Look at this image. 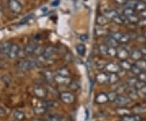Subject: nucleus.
<instances>
[{
	"instance_id": "1",
	"label": "nucleus",
	"mask_w": 146,
	"mask_h": 121,
	"mask_svg": "<svg viewBox=\"0 0 146 121\" xmlns=\"http://www.w3.org/2000/svg\"><path fill=\"white\" fill-rule=\"evenodd\" d=\"M17 67L21 71H27V70H30V69L36 68L37 63L35 62L34 60H31V59H22L18 62Z\"/></svg>"
},
{
	"instance_id": "2",
	"label": "nucleus",
	"mask_w": 146,
	"mask_h": 121,
	"mask_svg": "<svg viewBox=\"0 0 146 121\" xmlns=\"http://www.w3.org/2000/svg\"><path fill=\"white\" fill-rule=\"evenodd\" d=\"M7 4L11 11L15 14H19L22 11L23 6L19 0H8Z\"/></svg>"
},
{
	"instance_id": "3",
	"label": "nucleus",
	"mask_w": 146,
	"mask_h": 121,
	"mask_svg": "<svg viewBox=\"0 0 146 121\" xmlns=\"http://www.w3.org/2000/svg\"><path fill=\"white\" fill-rule=\"evenodd\" d=\"M56 51H57V49H56L55 47H54V46H48L47 47L44 49L42 55L46 60H48L50 58H52L53 56L54 55V54L56 53Z\"/></svg>"
},
{
	"instance_id": "4",
	"label": "nucleus",
	"mask_w": 146,
	"mask_h": 121,
	"mask_svg": "<svg viewBox=\"0 0 146 121\" xmlns=\"http://www.w3.org/2000/svg\"><path fill=\"white\" fill-rule=\"evenodd\" d=\"M60 99L66 104H72L75 102V96L70 92H63L59 95Z\"/></svg>"
},
{
	"instance_id": "5",
	"label": "nucleus",
	"mask_w": 146,
	"mask_h": 121,
	"mask_svg": "<svg viewBox=\"0 0 146 121\" xmlns=\"http://www.w3.org/2000/svg\"><path fill=\"white\" fill-rule=\"evenodd\" d=\"M131 99L127 96H123V95L118 94L116 98H115V102L116 105L120 106H124L129 104L131 102Z\"/></svg>"
},
{
	"instance_id": "6",
	"label": "nucleus",
	"mask_w": 146,
	"mask_h": 121,
	"mask_svg": "<svg viewBox=\"0 0 146 121\" xmlns=\"http://www.w3.org/2000/svg\"><path fill=\"white\" fill-rule=\"evenodd\" d=\"M19 53H20V47H19L18 44L12 43L10 49H9V51H8V53L7 55L8 58L13 59H16L18 56Z\"/></svg>"
},
{
	"instance_id": "7",
	"label": "nucleus",
	"mask_w": 146,
	"mask_h": 121,
	"mask_svg": "<svg viewBox=\"0 0 146 121\" xmlns=\"http://www.w3.org/2000/svg\"><path fill=\"white\" fill-rule=\"evenodd\" d=\"M33 93L37 98H45L47 96L46 90L41 85H36L33 89Z\"/></svg>"
},
{
	"instance_id": "8",
	"label": "nucleus",
	"mask_w": 146,
	"mask_h": 121,
	"mask_svg": "<svg viewBox=\"0 0 146 121\" xmlns=\"http://www.w3.org/2000/svg\"><path fill=\"white\" fill-rule=\"evenodd\" d=\"M106 70L109 72V73H119L120 72H122V68H120L119 65H118L115 63H107V64L105 67Z\"/></svg>"
},
{
	"instance_id": "9",
	"label": "nucleus",
	"mask_w": 146,
	"mask_h": 121,
	"mask_svg": "<svg viewBox=\"0 0 146 121\" xmlns=\"http://www.w3.org/2000/svg\"><path fill=\"white\" fill-rule=\"evenodd\" d=\"M54 81H55L58 84H60V85H67L70 84L72 80L69 76H63L57 75L54 76Z\"/></svg>"
},
{
	"instance_id": "10",
	"label": "nucleus",
	"mask_w": 146,
	"mask_h": 121,
	"mask_svg": "<svg viewBox=\"0 0 146 121\" xmlns=\"http://www.w3.org/2000/svg\"><path fill=\"white\" fill-rule=\"evenodd\" d=\"M96 80L101 84H106L109 83V75L106 72H101L96 76Z\"/></svg>"
},
{
	"instance_id": "11",
	"label": "nucleus",
	"mask_w": 146,
	"mask_h": 121,
	"mask_svg": "<svg viewBox=\"0 0 146 121\" xmlns=\"http://www.w3.org/2000/svg\"><path fill=\"white\" fill-rule=\"evenodd\" d=\"M37 43L34 42H30L29 43H27L25 45V47L24 48V51L26 55H31V54H33L36 48L37 47Z\"/></svg>"
},
{
	"instance_id": "12",
	"label": "nucleus",
	"mask_w": 146,
	"mask_h": 121,
	"mask_svg": "<svg viewBox=\"0 0 146 121\" xmlns=\"http://www.w3.org/2000/svg\"><path fill=\"white\" fill-rule=\"evenodd\" d=\"M110 22V20L106 17L103 14H101L96 17V20H95V23L98 26H102L103 27L105 25H106L108 23Z\"/></svg>"
},
{
	"instance_id": "13",
	"label": "nucleus",
	"mask_w": 146,
	"mask_h": 121,
	"mask_svg": "<svg viewBox=\"0 0 146 121\" xmlns=\"http://www.w3.org/2000/svg\"><path fill=\"white\" fill-rule=\"evenodd\" d=\"M129 56H130V51H128V50H127L126 48L123 47L119 51H117V57L121 60L127 59Z\"/></svg>"
},
{
	"instance_id": "14",
	"label": "nucleus",
	"mask_w": 146,
	"mask_h": 121,
	"mask_svg": "<svg viewBox=\"0 0 146 121\" xmlns=\"http://www.w3.org/2000/svg\"><path fill=\"white\" fill-rule=\"evenodd\" d=\"M122 121H142L141 117L138 114H128L121 117Z\"/></svg>"
},
{
	"instance_id": "15",
	"label": "nucleus",
	"mask_w": 146,
	"mask_h": 121,
	"mask_svg": "<svg viewBox=\"0 0 146 121\" xmlns=\"http://www.w3.org/2000/svg\"><path fill=\"white\" fill-rule=\"evenodd\" d=\"M126 91H127V97H129L131 100L136 99V98H138V93H137L136 89L135 87H129V86H127Z\"/></svg>"
},
{
	"instance_id": "16",
	"label": "nucleus",
	"mask_w": 146,
	"mask_h": 121,
	"mask_svg": "<svg viewBox=\"0 0 146 121\" xmlns=\"http://www.w3.org/2000/svg\"><path fill=\"white\" fill-rule=\"evenodd\" d=\"M108 102V97L107 94L105 93H100L99 94L97 95L95 98V102L98 104H104Z\"/></svg>"
},
{
	"instance_id": "17",
	"label": "nucleus",
	"mask_w": 146,
	"mask_h": 121,
	"mask_svg": "<svg viewBox=\"0 0 146 121\" xmlns=\"http://www.w3.org/2000/svg\"><path fill=\"white\" fill-rule=\"evenodd\" d=\"M11 44L12 43L9 42V41H5V42H3L2 43H0V53L7 55L9 51V49H10Z\"/></svg>"
},
{
	"instance_id": "18",
	"label": "nucleus",
	"mask_w": 146,
	"mask_h": 121,
	"mask_svg": "<svg viewBox=\"0 0 146 121\" xmlns=\"http://www.w3.org/2000/svg\"><path fill=\"white\" fill-rule=\"evenodd\" d=\"M130 57L131 58V59H133L135 61H138L143 57V54L141 53L140 49H135L130 52Z\"/></svg>"
},
{
	"instance_id": "19",
	"label": "nucleus",
	"mask_w": 146,
	"mask_h": 121,
	"mask_svg": "<svg viewBox=\"0 0 146 121\" xmlns=\"http://www.w3.org/2000/svg\"><path fill=\"white\" fill-rule=\"evenodd\" d=\"M42 76L48 82H53L54 80V76L50 70H46L42 72Z\"/></svg>"
},
{
	"instance_id": "20",
	"label": "nucleus",
	"mask_w": 146,
	"mask_h": 121,
	"mask_svg": "<svg viewBox=\"0 0 146 121\" xmlns=\"http://www.w3.org/2000/svg\"><path fill=\"white\" fill-rule=\"evenodd\" d=\"M103 15H104L106 17H107L110 21V20H112L114 17H115L116 16H118V15H119V13H118V12H117L115 10L110 9V10L105 11L104 12H103Z\"/></svg>"
},
{
	"instance_id": "21",
	"label": "nucleus",
	"mask_w": 146,
	"mask_h": 121,
	"mask_svg": "<svg viewBox=\"0 0 146 121\" xmlns=\"http://www.w3.org/2000/svg\"><path fill=\"white\" fill-rule=\"evenodd\" d=\"M106 45L108 46V47H117L118 46H119V42H117L116 40H115V38H113L112 37H110V36H108V37H106Z\"/></svg>"
},
{
	"instance_id": "22",
	"label": "nucleus",
	"mask_w": 146,
	"mask_h": 121,
	"mask_svg": "<svg viewBox=\"0 0 146 121\" xmlns=\"http://www.w3.org/2000/svg\"><path fill=\"white\" fill-rule=\"evenodd\" d=\"M76 49L77 53H78L80 56H84V55H85V52H86V47H85V45L83 44V43H80V44H78V45L76 46Z\"/></svg>"
},
{
	"instance_id": "23",
	"label": "nucleus",
	"mask_w": 146,
	"mask_h": 121,
	"mask_svg": "<svg viewBox=\"0 0 146 121\" xmlns=\"http://www.w3.org/2000/svg\"><path fill=\"white\" fill-rule=\"evenodd\" d=\"M46 119L47 121H61L62 116L57 114H49L46 116Z\"/></svg>"
},
{
	"instance_id": "24",
	"label": "nucleus",
	"mask_w": 146,
	"mask_h": 121,
	"mask_svg": "<svg viewBox=\"0 0 146 121\" xmlns=\"http://www.w3.org/2000/svg\"><path fill=\"white\" fill-rule=\"evenodd\" d=\"M108 75L110 84H116L119 80V76L117 73H109Z\"/></svg>"
},
{
	"instance_id": "25",
	"label": "nucleus",
	"mask_w": 146,
	"mask_h": 121,
	"mask_svg": "<svg viewBox=\"0 0 146 121\" xmlns=\"http://www.w3.org/2000/svg\"><path fill=\"white\" fill-rule=\"evenodd\" d=\"M13 117L16 119V120L18 121H22L25 118V114L21 111H15L14 113H13Z\"/></svg>"
},
{
	"instance_id": "26",
	"label": "nucleus",
	"mask_w": 146,
	"mask_h": 121,
	"mask_svg": "<svg viewBox=\"0 0 146 121\" xmlns=\"http://www.w3.org/2000/svg\"><path fill=\"white\" fill-rule=\"evenodd\" d=\"M120 68L123 70H130L131 68V64L130 63V62H128L127 59H124V60H121L119 64Z\"/></svg>"
},
{
	"instance_id": "27",
	"label": "nucleus",
	"mask_w": 146,
	"mask_h": 121,
	"mask_svg": "<svg viewBox=\"0 0 146 121\" xmlns=\"http://www.w3.org/2000/svg\"><path fill=\"white\" fill-rule=\"evenodd\" d=\"M58 75L59 76H70V71L67 68H61L58 69L57 71Z\"/></svg>"
},
{
	"instance_id": "28",
	"label": "nucleus",
	"mask_w": 146,
	"mask_h": 121,
	"mask_svg": "<svg viewBox=\"0 0 146 121\" xmlns=\"http://www.w3.org/2000/svg\"><path fill=\"white\" fill-rule=\"evenodd\" d=\"M133 110H134V112H135L136 114H142V113H145L146 106H141V105H137L133 108Z\"/></svg>"
},
{
	"instance_id": "29",
	"label": "nucleus",
	"mask_w": 146,
	"mask_h": 121,
	"mask_svg": "<svg viewBox=\"0 0 146 121\" xmlns=\"http://www.w3.org/2000/svg\"><path fill=\"white\" fill-rule=\"evenodd\" d=\"M130 71L131 72V73L133 74V75H135V76H139L143 72L138 66H136V64L131 65V68Z\"/></svg>"
},
{
	"instance_id": "30",
	"label": "nucleus",
	"mask_w": 146,
	"mask_h": 121,
	"mask_svg": "<svg viewBox=\"0 0 146 121\" xmlns=\"http://www.w3.org/2000/svg\"><path fill=\"white\" fill-rule=\"evenodd\" d=\"M106 33V30L102 26H98L97 28H95V34L97 36H104Z\"/></svg>"
},
{
	"instance_id": "31",
	"label": "nucleus",
	"mask_w": 146,
	"mask_h": 121,
	"mask_svg": "<svg viewBox=\"0 0 146 121\" xmlns=\"http://www.w3.org/2000/svg\"><path fill=\"white\" fill-rule=\"evenodd\" d=\"M132 15H135V9L131 7H125V9L123 10V16L128 17Z\"/></svg>"
},
{
	"instance_id": "32",
	"label": "nucleus",
	"mask_w": 146,
	"mask_h": 121,
	"mask_svg": "<svg viewBox=\"0 0 146 121\" xmlns=\"http://www.w3.org/2000/svg\"><path fill=\"white\" fill-rule=\"evenodd\" d=\"M146 9V3L143 1H138L135 7V10L138 11H143Z\"/></svg>"
},
{
	"instance_id": "33",
	"label": "nucleus",
	"mask_w": 146,
	"mask_h": 121,
	"mask_svg": "<svg viewBox=\"0 0 146 121\" xmlns=\"http://www.w3.org/2000/svg\"><path fill=\"white\" fill-rule=\"evenodd\" d=\"M137 2H138L137 0H127L124 3V6H125V7H131V8L135 9V7H136Z\"/></svg>"
},
{
	"instance_id": "34",
	"label": "nucleus",
	"mask_w": 146,
	"mask_h": 121,
	"mask_svg": "<svg viewBox=\"0 0 146 121\" xmlns=\"http://www.w3.org/2000/svg\"><path fill=\"white\" fill-rule=\"evenodd\" d=\"M33 17V14H29V15H27L26 16H25L23 19H21L20 22L18 23L20 25H25L26 23H28L29 21L31 20L32 18Z\"/></svg>"
},
{
	"instance_id": "35",
	"label": "nucleus",
	"mask_w": 146,
	"mask_h": 121,
	"mask_svg": "<svg viewBox=\"0 0 146 121\" xmlns=\"http://www.w3.org/2000/svg\"><path fill=\"white\" fill-rule=\"evenodd\" d=\"M138 81L137 78L135 77H131L127 80V86H129V87H135L136 82Z\"/></svg>"
},
{
	"instance_id": "36",
	"label": "nucleus",
	"mask_w": 146,
	"mask_h": 121,
	"mask_svg": "<svg viewBox=\"0 0 146 121\" xmlns=\"http://www.w3.org/2000/svg\"><path fill=\"white\" fill-rule=\"evenodd\" d=\"M136 66H138L143 71V70H146V61L143 59H141L140 60H138V61H136Z\"/></svg>"
},
{
	"instance_id": "37",
	"label": "nucleus",
	"mask_w": 146,
	"mask_h": 121,
	"mask_svg": "<svg viewBox=\"0 0 146 121\" xmlns=\"http://www.w3.org/2000/svg\"><path fill=\"white\" fill-rule=\"evenodd\" d=\"M117 49L115 47H108L107 49V55H109L110 56H117Z\"/></svg>"
},
{
	"instance_id": "38",
	"label": "nucleus",
	"mask_w": 146,
	"mask_h": 121,
	"mask_svg": "<svg viewBox=\"0 0 146 121\" xmlns=\"http://www.w3.org/2000/svg\"><path fill=\"white\" fill-rule=\"evenodd\" d=\"M107 49L108 46L105 44H101L98 46V51L102 55H107Z\"/></svg>"
},
{
	"instance_id": "39",
	"label": "nucleus",
	"mask_w": 146,
	"mask_h": 121,
	"mask_svg": "<svg viewBox=\"0 0 146 121\" xmlns=\"http://www.w3.org/2000/svg\"><path fill=\"white\" fill-rule=\"evenodd\" d=\"M127 22H129V23H131V24H137L140 19H139L138 16H135V15H132V16L127 17Z\"/></svg>"
},
{
	"instance_id": "40",
	"label": "nucleus",
	"mask_w": 146,
	"mask_h": 121,
	"mask_svg": "<svg viewBox=\"0 0 146 121\" xmlns=\"http://www.w3.org/2000/svg\"><path fill=\"white\" fill-rule=\"evenodd\" d=\"M46 109L42 106V105L41 106H35L34 107V112L36 114H38V115H41V114H44L46 112Z\"/></svg>"
},
{
	"instance_id": "41",
	"label": "nucleus",
	"mask_w": 146,
	"mask_h": 121,
	"mask_svg": "<svg viewBox=\"0 0 146 121\" xmlns=\"http://www.w3.org/2000/svg\"><path fill=\"white\" fill-rule=\"evenodd\" d=\"M117 92L116 91H112V92H110L109 94H107V97H108V101H110V102H115V98L117 97Z\"/></svg>"
},
{
	"instance_id": "42",
	"label": "nucleus",
	"mask_w": 146,
	"mask_h": 121,
	"mask_svg": "<svg viewBox=\"0 0 146 121\" xmlns=\"http://www.w3.org/2000/svg\"><path fill=\"white\" fill-rule=\"evenodd\" d=\"M117 112H118V114H119L121 116H126V115H128V114H131L130 111L128 109H126V108H119V109H118L117 110Z\"/></svg>"
},
{
	"instance_id": "43",
	"label": "nucleus",
	"mask_w": 146,
	"mask_h": 121,
	"mask_svg": "<svg viewBox=\"0 0 146 121\" xmlns=\"http://www.w3.org/2000/svg\"><path fill=\"white\" fill-rule=\"evenodd\" d=\"M69 86L72 90H77L80 88V84L76 81H71L69 84Z\"/></svg>"
},
{
	"instance_id": "44",
	"label": "nucleus",
	"mask_w": 146,
	"mask_h": 121,
	"mask_svg": "<svg viewBox=\"0 0 146 121\" xmlns=\"http://www.w3.org/2000/svg\"><path fill=\"white\" fill-rule=\"evenodd\" d=\"M106 64H107V63L103 61V60H98V61L96 63V67H97L98 68H103L106 67Z\"/></svg>"
},
{
	"instance_id": "45",
	"label": "nucleus",
	"mask_w": 146,
	"mask_h": 121,
	"mask_svg": "<svg viewBox=\"0 0 146 121\" xmlns=\"http://www.w3.org/2000/svg\"><path fill=\"white\" fill-rule=\"evenodd\" d=\"M146 83H145V82H143V81H141V80H138V81L136 82V85H135V88H136V90L138 89V90H141L145 85Z\"/></svg>"
},
{
	"instance_id": "46",
	"label": "nucleus",
	"mask_w": 146,
	"mask_h": 121,
	"mask_svg": "<svg viewBox=\"0 0 146 121\" xmlns=\"http://www.w3.org/2000/svg\"><path fill=\"white\" fill-rule=\"evenodd\" d=\"M138 78H139V80H141V81H143V82H145L146 83V73L145 72H141L139 76H138Z\"/></svg>"
},
{
	"instance_id": "47",
	"label": "nucleus",
	"mask_w": 146,
	"mask_h": 121,
	"mask_svg": "<svg viewBox=\"0 0 146 121\" xmlns=\"http://www.w3.org/2000/svg\"><path fill=\"white\" fill-rule=\"evenodd\" d=\"M79 39H80V41H82V42H86V41L89 39V36H88V34H86V33H83V34H80V35L79 36Z\"/></svg>"
},
{
	"instance_id": "48",
	"label": "nucleus",
	"mask_w": 146,
	"mask_h": 121,
	"mask_svg": "<svg viewBox=\"0 0 146 121\" xmlns=\"http://www.w3.org/2000/svg\"><path fill=\"white\" fill-rule=\"evenodd\" d=\"M137 25L139 26H146V18H142V19H140Z\"/></svg>"
},
{
	"instance_id": "49",
	"label": "nucleus",
	"mask_w": 146,
	"mask_h": 121,
	"mask_svg": "<svg viewBox=\"0 0 146 121\" xmlns=\"http://www.w3.org/2000/svg\"><path fill=\"white\" fill-rule=\"evenodd\" d=\"M59 4H60V0H54V2L51 3V5L53 7H58Z\"/></svg>"
},
{
	"instance_id": "50",
	"label": "nucleus",
	"mask_w": 146,
	"mask_h": 121,
	"mask_svg": "<svg viewBox=\"0 0 146 121\" xmlns=\"http://www.w3.org/2000/svg\"><path fill=\"white\" fill-rule=\"evenodd\" d=\"M6 114V111L4 108H3V107H1L0 106V117H2V116H3Z\"/></svg>"
},
{
	"instance_id": "51",
	"label": "nucleus",
	"mask_w": 146,
	"mask_h": 121,
	"mask_svg": "<svg viewBox=\"0 0 146 121\" xmlns=\"http://www.w3.org/2000/svg\"><path fill=\"white\" fill-rule=\"evenodd\" d=\"M140 15H141V17H143V18H146V9H145V10H143V11H141Z\"/></svg>"
},
{
	"instance_id": "52",
	"label": "nucleus",
	"mask_w": 146,
	"mask_h": 121,
	"mask_svg": "<svg viewBox=\"0 0 146 121\" xmlns=\"http://www.w3.org/2000/svg\"><path fill=\"white\" fill-rule=\"evenodd\" d=\"M114 1L116 2L117 3H119V4H123V5H124V3H125L127 0H114Z\"/></svg>"
},
{
	"instance_id": "53",
	"label": "nucleus",
	"mask_w": 146,
	"mask_h": 121,
	"mask_svg": "<svg viewBox=\"0 0 146 121\" xmlns=\"http://www.w3.org/2000/svg\"><path fill=\"white\" fill-rule=\"evenodd\" d=\"M33 121H42V120H39V119H35V120H33Z\"/></svg>"
},
{
	"instance_id": "54",
	"label": "nucleus",
	"mask_w": 146,
	"mask_h": 121,
	"mask_svg": "<svg viewBox=\"0 0 146 121\" xmlns=\"http://www.w3.org/2000/svg\"><path fill=\"white\" fill-rule=\"evenodd\" d=\"M144 59H145V60L146 61V54L145 55H144Z\"/></svg>"
},
{
	"instance_id": "55",
	"label": "nucleus",
	"mask_w": 146,
	"mask_h": 121,
	"mask_svg": "<svg viewBox=\"0 0 146 121\" xmlns=\"http://www.w3.org/2000/svg\"><path fill=\"white\" fill-rule=\"evenodd\" d=\"M1 13H2V11H1V7H0V16H1Z\"/></svg>"
},
{
	"instance_id": "56",
	"label": "nucleus",
	"mask_w": 146,
	"mask_h": 121,
	"mask_svg": "<svg viewBox=\"0 0 146 121\" xmlns=\"http://www.w3.org/2000/svg\"><path fill=\"white\" fill-rule=\"evenodd\" d=\"M145 100H146V95H145Z\"/></svg>"
}]
</instances>
